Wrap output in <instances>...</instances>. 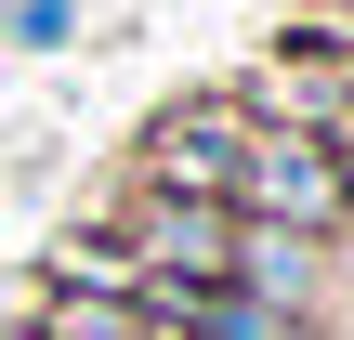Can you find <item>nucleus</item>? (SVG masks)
Returning a JSON list of instances; mask_svg holds the SVG:
<instances>
[{"instance_id": "obj_4", "label": "nucleus", "mask_w": 354, "mask_h": 340, "mask_svg": "<svg viewBox=\"0 0 354 340\" xmlns=\"http://www.w3.org/2000/svg\"><path fill=\"white\" fill-rule=\"evenodd\" d=\"M328 157H342V210H354V131H328Z\"/></svg>"}, {"instance_id": "obj_1", "label": "nucleus", "mask_w": 354, "mask_h": 340, "mask_svg": "<svg viewBox=\"0 0 354 340\" xmlns=\"http://www.w3.org/2000/svg\"><path fill=\"white\" fill-rule=\"evenodd\" d=\"M236 223H263V236H342V157H328V131H289V118H250V157H236V197H223Z\"/></svg>"}, {"instance_id": "obj_3", "label": "nucleus", "mask_w": 354, "mask_h": 340, "mask_svg": "<svg viewBox=\"0 0 354 340\" xmlns=\"http://www.w3.org/2000/svg\"><path fill=\"white\" fill-rule=\"evenodd\" d=\"M39 340H184V328H158V314H131V301H79V288H53V301H39Z\"/></svg>"}, {"instance_id": "obj_2", "label": "nucleus", "mask_w": 354, "mask_h": 340, "mask_svg": "<svg viewBox=\"0 0 354 340\" xmlns=\"http://www.w3.org/2000/svg\"><path fill=\"white\" fill-rule=\"evenodd\" d=\"M236 157H250V105H171L145 131V183L158 197H236Z\"/></svg>"}, {"instance_id": "obj_5", "label": "nucleus", "mask_w": 354, "mask_h": 340, "mask_svg": "<svg viewBox=\"0 0 354 340\" xmlns=\"http://www.w3.org/2000/svg\"><path fill=\"white\" fill-rule=\"evenodd\" d=\"M328 79H342V118H354V52H342V66H328Z\"/></svg>"}]
</instances>
